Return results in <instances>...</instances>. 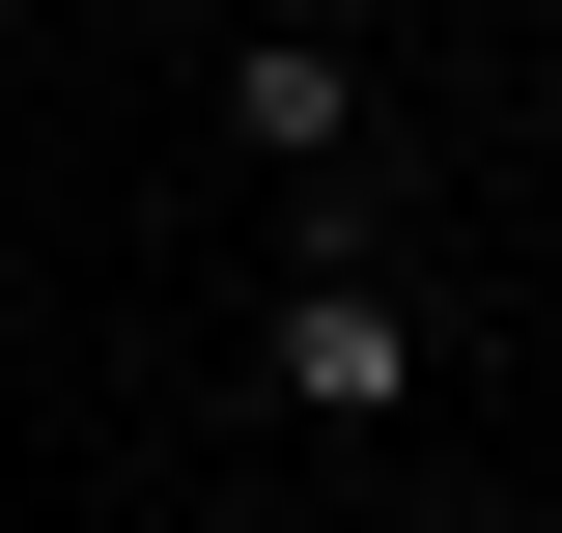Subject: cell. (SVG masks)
Masks as SVG:
<instances>
[{"label": "cell", "mask_w": 562, "mask_h": 533, "mask_svg": "<svg viewBox=\"0 0 562 533\" xmlns=\"http://www.w3.org/2000/svg\"><path fill=\"white\" fill-rule=\"evenodd\" d=\"M254 394L310 421V450H394V421H422V309H394V253H281V309H254Z\"/></svg>", "instance_id": "obj_1"}, {"label": "cell", "mask_w": 562, "mask_h": 533, "mask_svg": "<svg viewBox=\"0 0 562 533\" xmlns=\"http://www.w3.org/2000/svg\"><path fill=\"white\" fill-rule=\"evenodd\" d=\"M366 113H394L366 29H225V140H254L281 197H366Z\"/></svg>", "instance_id": "obj_2"}]
</instances>
